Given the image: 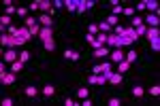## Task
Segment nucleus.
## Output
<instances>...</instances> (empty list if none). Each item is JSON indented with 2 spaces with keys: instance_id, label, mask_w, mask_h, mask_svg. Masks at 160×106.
Listing matches in <instances>:
<instances>
[{
  "instance_id": "f257e3e1",
  "label": "nucleus",
  "mask_w": 160,
  "mask_h": 106,
  "mask_svg": "<svg viewBox=\"0 0 160 106\" xmlns=\"http://www.w3.org/2000/svg\"><path fill=\"white\" fill-rule=\"evenodd\" d=\"M30 38H32V36H30V30L26 28V25H21V28H17V36H15V43H17V47L26 45Z\"/></svg>"
},
{
  "instance_id": "f03ea898",
  "label": "nucleus",
  "mask_w": 160,
  "mask_h": 106,
  "mask_svg": "<svg viewBox=\"0 0 160 106\" xmlns=\"http://www.w3.org/2000/svg\"><path fill=\"white\" fill-rule=\"evenodd\" d=\"M0 45H5L7 49H15L17 47V43H15V36H11V34H2V36H0Z\"/></svg>"
},
{
  "instance_id": "7ed1b4c3",
  "label": "nucleus",
  "mask_w": 160,
  "mask_h": 106,
  "mask_svg": "<svg viewBox=\"0 0 160 106\" xmlns=\"http://www.w3.org/2000/svg\"><path fill=\"white\" fill-rule=\"evenodd\" d=\"M109 57H111V62L113 64H118V62H122L124 60V53H122V47H115L111 53H109Z\"/></svg>"
},
{
  "instance_id": "20e7f679",
  "label": "nucleus",
  "mask_w": 160,
  "mask_h": 106,
  "mask_svg": "<svg viewBox=\"0 0 160 106\" xmlns=\"http://www.w3.org/2000/svg\"><path fill=\"white\" fill-rule=\"evenodd\" d=\"M2 57H5L7 64H13V62L17 60V51H15V49H7V51L2 53Z\"/></svg>"
},
{
  "instance_id": "39448f33",
  "label": "nucleus",
  "mask_w": 160,
  "mask_h": 106,
  "mask_svg": "<svg viewBox=\"0 0 160 106\" xmlns=\"http://www.w3.org/2000/svg\"><path fill=\"white\" fill-rule=\"evenodd\" d=\"M38 9L43 11V13H54V7H51V2H49V0H38Z\"/></svg>"
},
{
  "instance_id": "423d86ee",
  "label": "nucleus",
  "mask_w": 160,
  "mask_h": 106,
  "mask_svg": "<svg viewBox=\"0 0 160 106\" xmlns=\"http://www.w3.org/2000/svg\"><path fill=\"white\" fill-rule=\"evenodd\" d=\"M0 83H5V85H13V83H15V72H5L2 76H0Z\"/></svg>"
},
{
  "instance_id": "0eeeda50",
  "label": "nucleus",
  "mask_w": 160,
  "mask_h": 106,
  "mask_svg": "<svg viewBox=\"0 0 160 106\" xmlns=\"http://www.w3.org/2000/svg\"><path fill=\"white\" fill-rule=\"evenodd\" d=\"M107 83H111V85H120V83H122V72H111L109 78H107Z\"/></svg>"
},
{
  "instance_id": "6e6552de",
  "label": "nucleus",
  "mask_w": 160,
  "mask_h": 106,
  "mask_svg": "<svg viewBox=\"0 0 160 106\" xmlns=\"http://www.w3.org/2000/svg\"><path fill=\"white\" fill-rule=\"evenodd\" d=\"M38 21L45 25V28H51V23H54V19H51V15H47V13H43L41 17H38Z\"/></svg>"
},
{
  "instance_id": "1a4fd4ad",
  "label": "nucleus",
  "mask_w": 160,
  "mask_h": 106,
  "mask_svg": "<svg viewBox=\"0 0 160 106\" xmlns=\"http://www.w3.org/2000/svg\"><path fill=\"white\" fill-rule=\"evenodd\" d=\"M38 38H41V40H49V38H51V28H45V25H43L41 32H38Z\"/></svg>"
},
{
  "instance_id": "9d476101",
  "label": "nucleus",
  "mask_w": 160,
  "mask_h": 106,
  "mask_svg": "<svg viewBox=\"0 0 160 106\" xmlns=\"http://www.w3.org/2000/svg\"><path fill=\"white\" fill-rule=\"evenodd\" d=\"M145 21L149 23V28H158V21H160V19H158V15H154V13H149V15L145 17Z\"/></svg>"
},
{
  "instance_id": "9b49d317",
  "label": "nucleus",
  "mask_w": 160,
  "mask_h": 106,
  "mask_svg": "<svg viewBox=\"0 0 160 106\" xmlns=\"http://www.w3.org/2000/svg\"><path fill=\"white\" fill-rule=\"evenodd\" d=\"M109 53H111V51H109L107 47H98V49H94V55H96V57H107Z\"/></svg>"
},
{
  "instance_id": "f8f14e48",
  "label": "nucleus",
  "mask_w": 160,
  "mask_h": 106,
  "mask_svg": "<svg viewBox=\"0 0 160 106\" xmlns=\"http://www.w3.org/2000/svg\"><path fill=\"white\" fill-rule=\"evenodd\" d=\"M147 38L149 40H156V38H160V32H158V28H147Z\"/></svg>"
},
{
  "instance_id": "ddd939ff",
  "label": "nucleus",
  "mask_w": 160,
  "mask_h": 106,
  "mask_svg": "<svg viewBox=\"0 0 160 106\" xmlns=\"http://www.w3.org/2000/svg\"><path fill=\"white\" fill-rule=\"evenodd\" d=\"M145 9H149L154 15L158 13V2H156V0H145Z\"/></svg>"
},
{
  "instance_id": "4468645a",
  "label": "nucleus",
  "mask_w": 160,
  "mask_h": 106,
  "mask_svg": "<svg viewBox=\"0 0 160 106\" xmlns=\"http://www.w3.org/2000/svg\"><path fill=\"white\" fill-rule=\"evenodd\" d=\"M64 57H66V60H71V62H77V60H79V53H77V51H68V49H66V51H64Z\"/></svg>"
},
{
  "instance_id": "2eb2a0df",
  "label": "nucleus",
  "mask_w": 160,
  "mask_h": 106,
  "mask_svg": "<svg viewBox=\"0 0 160 106\" xmlns=\"http://www.w3.org/2000/svg\"><path fill=\"white\" fill-rule=\"evenodd\" d=\"M122 34H124V36H128L132 43L137 40V32H134V28H124V32H122Z\"/></svg>"
},
{
  "instance_id": "dca6fc26",
  "label": "nucleus",
  "mask_w": 160,
  "mask_h": 106,
  "mask_svg": "<svg viewBox=\"0 0 160 106\" xmlns=\"http://www.w3.org/2000/svg\"><path fill=\"white\" fill-rule=\"evenodd\" d=\"M109 47H118V34H107V43Z\"/></svg>"
},
{
  "instance_id": "f3484780",
  "label": "nucleus",
  "mask_w": 160,
  "mask_h": 106,
  "mask_svg": "<svg viewBox=\"0 0 160 106\" xmlns=\"http://www.w3.org/2000/svg\"><path fill=\"white\" fill-rule=\"evenodd\" d=\"M54 93H56V87H51V85H45V87H43V96H45V98H51Z\"/></svg>"
},
{
  "instance_id": "a211bd4d",
  "label": "nucleus",
  "mask_w": 160,
  "mask_h": 106,
  "mask_svg": "<svg viewBox=\"0 0 160 106\" xmlns=\"http://www.w3.org/2000/svg\"><path fill=\"white\" fill-rule=\"evenodd\" d=\"M19 70H24V64H21L19 60H15V62L11 64V72H15V74H17Z\"/></svg>"
},
{
  "instance_id": "6ab92c4d",
  "label": "nucleus",
  "mask_w": 160,
  "mask_h": 106,
  "mask_svg": "<svg viewBox=\"0 0 160 106\" xmlns=\"http://www.w3.org/2000/svg\"><path fill=\"white\" fill-rule=\"evenodd\" d=\"M64 4H66V9H68V11H77V4H79V0H66Z\"/></svg>"
},
{
  "instance_id": "aec40b11",
  "label": "nucleus",
  "mask_w": 160,
  "mask_h": 106,
  "mask_svg": "<svg viewBox=\"0 0 160 106\" xmlns=\"http://www.w3.org/2000/svg\"><path fill=\"white\" fill-rule=\"evenodd\" d=\"M124 60H126L128 64H132V62L137 60V53H134V51H128V53H124Z\"/></svg>"
},
{
  "instance_id": "412c9836",
  "label": "nucleus",
  "mask_w": 160,
  "mask_h": 106,
  "mask_svg": "<svg viewBox=\"0 0 160 106\" xmlns=\"http://www.w3.org/2000/svg\"><path fill=\"white\" fill-rule=\"evenodd\" d=\"M134 32H137V38H139V36H145V32H147V25H137V28H134Z\"/></svg>"
},
{
  "instance_id": "4be33fe9",
  "label": "nucleus",
  "mask_w": 160,
  "mask_h": 106,
  "mask_svg": "<svg viewBox=\"0 0 160 106\" xmlns=\"http://www.w3.org/2000/svg\"><path fill=\"white\" fill-rule=\"evenodd\" d=\"M98 32H105V34H109V32H111V25H109L107 21H103V23L98 25Z\"/></svg>"
},
{
  "instance_id": "5701e85b",
  "label": "nucleus",
  "mask_w": 160,
  "mask_h": 106,
  "mask_svg": "<svg viewBox=\"0 0 160 106\" xmlns=\"http://www.w3.org/2000/svg\"><path fill=\"white\" fill-rule=\"evenodd\" d=\"M28 30H30V36H38V32H41V25H38V23H34V25H30Z\"/></svg>"
},
{
  "instance_id": "b1692460",
  "label": "nucleus",
  "mask_w": 160,
  "mask_h": 106,
  "mask_svg": "<svg viewBox=\"0 0 160 106\" xmlns=\"http://www.w3.org/2000/svg\"><path fill=\"white\" fill-rule=\"evenodd\" d=\"M28 60H30V51H21V53H19V62L26 64Z\"/></svg>"
},
{
  "instance_id": "393cba45",
  "label": "nucleus",
  "mask_w": 160,
  "mask_h": 106,
  "mask_svg": "<svg viewBox=\"0 0 160 106\" xmlns=\"http://www.w3.org/2000/svg\"><path fill=\"white\" fill-rule=\"evenodd\" d=\"M43 45H45V49H47V51H54V49H56L54 38H49V40H43Z\"/></svg>"
},
{
  "instance_id": "a878e982",
  "label": "nucleus",
  "mask_w": 160,
  "mask_h": 106,
  "mask_svg": "<svg viewBox=\"0 0 160 106\" xmlns=\"http://www.w3.org/2000/svg\"><path fill=\"white\" fill-rule=\"evenodd\" d=\"M118 68H120V72H126V70L130 68V64H128L126 60H122V62H118Z\"/></svg>"
},
{
  "instance_id": "bb28decb",
  "label": "nucleus",
  "mask_w": 160,
  "mask_h": 106,
  "mask_svg": "<svg viewBox=\"0 0 160 106\" xmlns=\"http://www.w3.org/2000/svg\"><path fill=\"white\" fill-rule=\"evenodd\" d=\"M36 93H38L36 87H26V96H28V98H36Z\"/></svg>"
},
{
  "instance_id": "cd10ccee",
  "label": "nucleus",
  "mask_w": 160,
  "mask_h": 106,
  "mask_svg": "<svg viewBox=\"0 0 160 106\" xmlns=\"http://www.w3.org/2000/svg\"><path fill=\"white\" fill-rule=\"evenodd\" d=\"M88 96H90V91H88V87H81V89L77 91V98H79V100H83V98H88Z\"/></svg>"
},
{
  "instance_id": "c85d7f7f",
  "label": "nucleus",
  "mask_w": 160,
  "mask_h": 106,
  "mask_svg": "<svg viewBox=\"0 0 160 106\" xmlns=\"http://www.w3.org/2000/svg\"><path fill=\"white\" fill-rule=\"evenodd\" d=\"M94 38H96V40H98L100 45H105V43H107V34H105V32H98V34H96Z\"/></svg>"
},
{
  "instance_id": "c756f323",
  "label": "nucleus",
  "mask_w": 160,
  "mask_h": 106,
  "mask_svg": "<svg viewBox=\"0 0 160 106\" xmlns=\"http://www.w3.org/2000/svg\"><path fill=\"white\" fill-rule=\"evenodd\" d=\"M143 93H145V89H143V87H134V89H132V96H134V98H141Z\"/></svg>"
},
{
  "instance_id": "7c9ffc66",
  "label": "nucleus",
  "mask_w": 160,
  "mask_h": 106,
  "mask_svg": "<svg viewBox=\"0 0 160 106\" xmlns=\"http://www.w3.org/2000/svg\"><path fill=\"white\" fill-rule=\"evenodd\" d=\"M149 96H154V98H158V96H160V87H158V85H154V87H149Z\"/></svg>"
},
{
  "instance_id": "2f4dec72",
  "label": "nucleus",
  "mask_w": 160,
  "mask_h": 106,
  "mask_svg": "<svg viewBox=\"0 0 160 106\" xmlns=\"http://www.w3.org/2000/svg\"><path fill=\"white\" fill-rule=\"evenodd\" d=\"M107 23L111 25V28H113V25H118V17H115V15H109V17H107Z\"/></svg>"
},
{
  "instance_id": "473e14b6",
  "label": "nucleus",
  "mask_w": 160,
  "mask_h": 106,
  "mask_svg": "<svg viewBox=\"0 0 160 106\" xmlns=\"http://www.w3.org/2000/svg\"><path fill=\"white\" fill-rule=\"evenodd\" d=\"M107 83V76L105 74H96V85H105Z\"/></svg>"
},
{
  "instance_id": "72a5a7b5",
  "label": "nucleus",
  "mask_w": 160,
  "mask_h": 106,
  "mask_svg": "<svg viewBox=\"0 0 160 106\" xmlns=\"http://www.w3.org/2000/svg\"><path fill=\"white\" fill-rule=\"evenodd\" d=\"M0 106H13V98H2L0 100Z\"/></svg>"
},
{
  "instance_id": "f704fd0d",
  "label": "nucleus",
  "mask_w": 160,
  "mask_h": 106,
  "mask_svg": "<svg viewBox=\"0 0 160 106\" xmlns=\"http://www.w3.org/2000/svg\"><path fill=\"white\" fill-rule=\"evenodd\" d=\"M0 23H2V25H9V23H11V17H9V15L5 13L2 17H0Z\"/></svg>"
},
{
  "instance_id": "c9c22d12",
  "label": "nucleus",
  "mask_w": 160,
  "mask_h": 106,
  "mask_svg": "<svg viewBox=\"0 0 160 106\" xmlns=\"http://www.w3.org/2000/svg\"><path fill=\"white\" fill-rule=\"evenodd\" d=\"M88 34L96 36V34H98V25H96V23H92V25H90V32H88Z\"/></svg>"
},
{
  "instance_id": "e433bc0d",
  "label": "nucleus",
  "mask_w": 160,
  "mask_h": 106,
  "mask_svg": "<svg viewBox=\"0 0 160 106\" xmlns=\"http://www.w3.org/2000/svg\"><path fill=\"white\" fill-rule=\"evenodd\" d=\"M122 13L128 15V17H132V15H134V9H132V7H126V9H122Z\"/></svg>"
},
{
  "instance_id": "4c0bfd02",
  "label": "nucleus",
  "mask_w": 160,
  "mask_h": 106,
  "mask_svg": "<svg viewBox=\"0 0 160 106\" xmlns=\"http://www.w3.org/2000/svg\"><path fill=\"white\" fill-rule=\"evenodd\" d=\"M152 43V49L154 51H160V38H156V40H149Z\"/></svg>"
},
{
  "instance_id": "58836bf2",
  "label": "nucleus",
  "mask_w": 160,
  "mask_h": 106,
  "mask_svg": "<svg viewBox=\"0 0 160 106\" xmlns=\"http://www.w3.org/2000/svg\"><path fill=\"white\" fill-rule=\"evenodd\" d=\"M137 25H143V17H134L132 19V28H137Z\"/></svg>"
},
{
  "instance_id": "ea45409f",
  "label": "nucleus",
  "mask_w": 160,
  "mask_h": 106,
  "mask_svg": "<svg viewBox=\"0 0 160 106\" xmlns=\"http://www.w3.org/2000/svg\"><path fill=\"white\" fill-rule=\"evenodd\" d=\"M109 106H120V98H109Z\"/></svg>"
},
{
  "instance_id": "a19ab883",
  "label": "nucleus",
  "mask_w": 160,
  "mask_h": 106,
  "mask_svg": "<svg viewBox=\"0 0 160 106\" xmlns=\"http://www.w3.org/2000/svg\"><path fill=\"white\" fill-rule=\"evenodd\" d=\"M34 23H36L34 17H26V28H30V25H34Z\"/></svg>"
},
{
  "instance_id": "79ce46f5",
  "label": "nucleus",
  "mask_w": 160,
  "mask_h": 106,
  "mask_svg": "<svg viewBox=\"0 0 160 106\" xmlns=\"http://www.w3.org/2000/svg\"><path fill=\"white\" fill-rule=\"evenodd\" d=\"M13 13H17V7H13V4H11V7H7V15L11 17Z\"/></svg>"
},
{
  "instance_id": "37998d69",
  "label": "nucleus",
  "mask_w": 160,
  "mask_h": 106,
  "mask_svg": "<svg viewBox=\"0 0 160 106\" xmlns=\"http://www.w3.org/2000/svg\"><path fill=\"white\" fill-rule=\"evenodd\" d=\"M120 13H122V7H120V4H115V7H113V13H111V15H115V17H118Z\"/></svg>"
},
{
  "instance_id": "c03bdc74",
  "label": "nucleus",
  "mask_w": 160,
  "mask_h": 106,
  "mask_svg": "<svg viewBox=\"0 0 160 106\" xmlns=\"http://www.w3.org/2000/svg\"><path fill=\"white\" fill-rule=\"evenodd\" d=\"M64 104H66V106H77V102H75L73 98H66V100H64Z\"/></svg>"
},
{
  "instance_id": "a18cd8bd",
  "label": "nucleus",
  "mask_w": 160,
  "mask_h": 106,
  "mask_svg": "<svg viewBox=\"0 0 160 106\" xmlns=\"http://www.w3.org/2000/svg\"><path fill=\"white\" fill-rule=\"evenodd\" d=\"M85 11V4H83V0H79V4H77V13H83Z\"/></svg>"
},
{
  "instance_id": "49530a36",
  "label": "nucleus",
  "mask_w": 160,
  "mask_h": 106,
  "mask_svg": "<svg viewBox=\"0 0 160 106\" xmlns=\"http://www.w3.org/2000/svg\"><path fill=\"white\" fill-rule=\"evenodd\" d=\"M83 4H85V9H92L94 7V0H83Z\"/></svg>"
},
{
  "instance_id": "de8ad7c7",
  "label": "nucleus",
  "mask_w": 160,
  "mask_h": 106,
  "mask_svg": "<svg viewBox=\"0 0 160 106\" xmlns=\"http://www.w3.org/2000/svg\"><path fill=\"white\" fill-rule=\"evenodd\" d=\"M88 83H90V85H96V74H90V78H88Z\"/></svg>"
},
{
  "instance_id": "09e8293b",
  "label": "nucleus",
  "mask_w": 160,
  "mask_h": 106,
  "mask_svg": "<svg viewBox=\"0 0 160 106\" xmlns=\"http://www.w3.org/2000/svg\"><path fill=\"white\" fill-rule=\"evenodd\" d=\"M64 4V0H54V9H60Z\"/></svg>"
},
{
  "instance_id": "8fccbe9b",
  "label": "nucleus",
  "mask_w": 160,
  "mask_h": 106,
  "mask_svg": "<svg viewBox=\"0 0 160 106\" xmlns=\"http://www.w3.org/2000/svg\"><path fill=\"white\" fill-rule=\"evenodd\" d=\"M17 15L24 17V15H26V9H24V7H17Z\"/></svg>"
},
{
  "instance_id": "3c124183",
  "label": "nucleus",
  "mask_w": 160,
  "mask_h": 106,
  "mask_svg": "<svg viewBox=\"0 0 160 106\" xmlns=\"http://www.w3.org/2000/svg\"><path fill=\"white\" fill-rule=\"evenodd\" d=\"M113 30H115V34H122V32H124V25H115Z\"/></svg>"
},
{
  "instance_id": "603ef678",
  "label": "nucleus",
  "mask_w": 160,
  "mask_h": 106,
  "mask_svg": "<svg viewBox=\"0 0 160 106\" xmlns=\"http://www.w3.org/2000/svg\"><path fill=\"white\" fill-rule=\"evenodd\" d=\"M30 9H32V11H38V0H34V2L30 4Z\"/></svg>"
},
{
  "instance_id": "864d4df0",
  "label": "nucleus",
  "mask_w": 160,
  "mask_h": 106,
  "mask_svg": "<svg viewBox=\"0 0 160 106\" xmlns=\"http://www.w3.org/2000/svg\"><path fill=\"white\" fill-rule=\"evenodd\" d=\"M0 34H5V25L2 23H0Z\"/></svg>"
},
{
  "instance_id": "5fc2aeb1",
  "label": "nucleus",
  "mask_w": 160,
  "mask_h": 106,
  "mask_svg": "<svg viewBox=\"0 0 160 106\" xmlns=\"http://www.w3.org/2000/svg\"><path fill=\"white\" fill-rule=\"evenodd\" d=\"M2 53H5V51H2V49H0V55H2Z\"/></svg>"
},
{
  "instance_id": "6e6d98bb",
  "label": "nucleus",
  "mask_w": 160,
  "mask_h": 106,
  "mask_svg": "<svg viewBox=\"0 0 160 106\" xmlns=\"http://www.w3.org/2000/svg\"><path fill=\"white\" fill-rule=\"evenodd\" d=\"M0 36H2V34H0Z\"/></svg>"
}]
</instances>
